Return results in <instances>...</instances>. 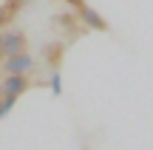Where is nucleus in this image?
<instances>
[{
	"label": "nucleus",
	"instance_id": "f257e3e1",
	"mask_svg": "<svg viewBox=\"0 0 153 150\" xmlns=\"http://www.w3.org/2000/svg\"><path fill=\"white\" fill-rule=\"evenodd\" d=\"M31 68H34V60L28 54H23V51H17V54H11L6 60V71L9 74H28Z\"/></svg>",
	"mask_w": 153,
	"mask_h": 150
},
{
	"label": "nucleus",
	"instance_id": "f03ea898",
	"mask_svg": "<svg viewBox=\"0 0 153 150\" xmlns=\"http://www.w3.org/2000/svg\"><path fill=\"white\" fill-rule=\"evenodd\" d=\"M17 51H23V37H20V34H17V31L0 34V54L11 57V54H17Z\"/></svg>",
	"mask_w": 153,
	"mask_h": 150
},
{
	"label": "nucleus",
	"instance_id": "7ed1b4c3",
	"mask_svg": "<svg viewBox=\"0 0 153 150\" xmlns=\"http://www.w3.org/2000/svg\"><path fill=\"white\" fill-rule=\"evenodd\" d=\"M26 88H28L26 74H9V77H6V82H3V94H6V96H14V99H17Z\"/></svg>",
	"mask_w": 153,
	"mask_h": 150
},
{
	"label": "nucleus",
	"instance_id": "20e7f679",
	"mask_svg": "<svg viewBox=\"0 0 153 150\" xmlns=\"http://www.w3.org/2000/svg\"><path fill=\"white\" fill-rule=\"evenodd\" d=\"M79 17H82V23H85L88 28H94V31H105V28H108V23H105L91 6H85V3L79 6Z\"/></svg>",
	"mask_w": 153,
	"mask_h": 150
},
{
	"label": "nucleus",
	"instance_id": "39448f33",
	"mask_svg": "<svg viewBox=\"0 0 153 150\" xmlns=\"http://www.w3.org/2000/svg\"><path fill=\"white\" fill-rule=\"evenodd\" d=\"M11 105H14V96H6V99H3V102H0V119H3V116H6V113H9V111H11Z\"/></svg>",
	"mask_w": 153,
	"mask_h": 150
},
{
	"label": "nucleus",
	"instance_id": "423d86ee",
	"mask_svg": "<svg viewBox=\"0 0 153 150\" xmlns=\"http://www.w3.org/2000/svg\"><path fill=\"white\" fill-rule=\"evenodd\" d=\"M51 88H54V94H60V88H62V85H60V74L51 77Z\"/></svg>",
	"mask_w": 153,
	"mask_h": 150
},
{
	"label": "nucleus",
	"instance_id": "0eeeda50",
	"mask_svg": "<svg viewBox=\"0 0 153 150\" xmlns=\"http://www.w3.org/2000/svg\"><path fill=\"white\" fill-rule=\"evenodd\" d=\"M68 3H71V6H76V9H79V6H82V0H68Z\"/></svg>",
	"mask_w": 153,
	"mask_h": 150
},
{
	"label": "nucleus",
	"instance_id": "6e6552de",
	"mask_svg": "<svg viewBox=\"0 0 153 150\" xmlns=\"http://www.w3.org/2000/svg\"><path fill=\"white\" fill-rule=\"evenodd\" d=\"M6 3H14V0H6Z\"/></svg>",
	"mask_w": 153,
	"mask_h": 150
}]
</instances>
